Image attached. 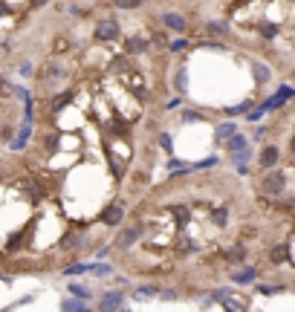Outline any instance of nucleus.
I'll return each mask as SVG.
<instances>
[{
    "mask_svg": "<svg viewBox=\"0 0 295 312\" xmlns=\"http://www.w3.org/2000/svg\"><path fill=\"white\" fill-rule=\"evenodd\" d=\"M127 52L130 55H145L148 52V41H142V38H130V41H127Z\"/></svg>",
    "mask_w": 295,
    "mask_h": 312,
    "instance_id": "nucleus-17",
    "label": "nucleus"
},
{
    "mask_svg": "<svg viewBox=\"0 0 295 312\" xmlns=\"http://www.w3.org/2000/svg\"><path fill=\"white\" fill-rule=\"evenodd\" d=\"M142 223H133V225H127V229H122V234H119V246H133V243L142 240Z\"/></svg>",
    "mask_w": 295,
    "mask_h": 312,
    "instance_id": "nucleus-7",
    "label": "nucleus"
},
{
    "mask_svg": "<svg viewBox=\"0 0 295 312\" xmlns=\"http://www.w3.org/2000/svg\"><path fill=\"white\" fill-rule=\"evenodd\" d=\"M243 148H249V139L243 133H234L232 139H226V151L229 153H237V151H243Z\"/></svg>",
    "mask_w": 295,
    "mask_h": 312,
    "instance_id": "nucleus-14",
    "label": "nucleus"
},
{
    "mask_svg": "<svg viewBox=\"0 0 295 312\" xmlns=\"http://www.w3.org/2000/svg\"><path fill=\"white\" fill-rule=\"evenodd\" d=\"M243 260H246V246L243 243H237V246L226 251V263H243Z\"/></svg>",
    "mask_w": 295,
    "mask_h": 312,
    "instance_id": "nucleus-15",
    "label": "nucleus"
},
{
    "mask_svg": "<svg viewBox=\"0 0 295 312\" xmlns=\"http://www.w3.org/2000/svg\"><path fill=\"white\" fill-rule=\"evenodd\" d=\"M119 312H133V309H125V306H122V309H119Z\"/></svg>",
    "mask_w": 295,
    "mask_h": 312,
    "instance_id": "nucleus-40",
    "label": "nucleus"
},
{
    "mask_svg": "<svg viewBox=\"0 0 295 312\" xmlns=\"http://www.w3.org/2000/svg\"><path fill=\"white\" fill-rule=\"evenodd\" d=\"M78 246H81V234H67V237L61 240V249H64V251L78 249Z\"/></svg>",
    "mask_w": 295,
    "mask_h": 312,
    "instance_id": "nucleus-24",
    "label": "nucleus"
},
{
    "mask_svg": "<svg viewBox=\"0 0 295 312\" xmlns=\"http://www.w3.org/2000/svg\"><path fill=\"white\" fill-rule=\"evenodd\" d=\"M162 23H165L171 32H188V20L182 18V15H177V12H165V15H162Z\"/></svg>",
    "mask_w": 295,
    "mask_h": 312,
    "instance_id": "nucleus-10",
    "label": "nucleus"
},
{
    "mask_svg": "<svg viewBox=\"0 0 295 312\" xmlns=\"http://www.w3.org/2000/svg\"><path fill=\"white\" fill-rule=\"evenodd\" d=\"M269 263H272V266H284V263H289V243H278V246H272V249H269Z\"/></svg>",
    "mask_w": 295,
    "mask_h": 312,
    "instance_id": "nucleus-9",
    "label": "nucleus"
},
{
    "mask_svg": "<svg viewBox=\"0 0 295 312\" xmlns=\"http://www.w3.org/2000/svg\"><path fill=\"white\" fill-rule=\"evenodd\" d=\"M159 289L162 286L156 283H142L139 289H133V301H153V298H159Z\"/></svg>",
    "mask_w": 295,
    "mask_h": 312,
    "instance_id": "nucleus-11",
    "label": "nucleus"
},
{
    "mask_svg": "<svg viewBox=\"0 0 295 312\" xmlns=\"http://www.w3.org/2000/svg\"><path fill=\"white\" fill-rule=\"evenodd\" d=\"M44 3H49V0H29V6H32V9H38V6H44Z\"/></svg>",
    "mask_w": 295,
    "mask_h": 312,
    "instance_id": "nucleus-38",
    "label": "nucleus"
},
{
    "mask_svg": "<svg viewBox=\"0 0 295 312\" xmlns=\"http://www.w3.org/2000/svg\"><path fill=\"white\" fill-rule=\"evenodd\" d=\"M67 289H70V295H72V298H78V301H90V298H93V289H90L87 283H78V280L70 283Z\"/></svg>",
    "mask_w": 295,
    "mask_h": 312,
    "instance_id": "nucleus-13",
    "label": "nucleus"
},
{
    "mask_svg": "<svg viewBox=\"0 0 295 312\" xmlns=\"http://www.w3.org/2000/svg\"><path fill=\"white\" fill-rule=\"evenodd\" d=\"M159 298H165V301H174V298H177V289H159Z\"/></svg>",
    "mask_w": 295,
    "mask_h": 312,
    "instance_id": "nucleus-34",
    "label": "nucleus"
},
{
    "mask_svg": "<svg viewBox=\"0 0 295 312\" xmlns=\"http://www.w3.org/2000/svg\"><path fill=\"white\" fill-rule=\"evenodd\" d=\"M23 148H26V139H23V136H15L9 142V151H23Z\"/></svg>",
    "mask_w": 295,
    "mask_h": 312,
    "instance_id": "nucleus-30",
    "label": "nucleus"
},
{
    "mask_svg": "<svg viewBox=\"0 0 295 312\" xmlns=\"http://www.w3.org/2000/svg\"><path fill=\"white\" fill-rule=\"evenodd\" d=\"M214 298L223 303V309H229V312H249V298H243V295L232 292V289H217Z\"/></svg>",
    "mask_w": 295,
    "mask_h": 312,
    "instance_id": "nucleus-2",
    "label": "nucleus"
},
{
    "mask_svg": "<svg viewBox=\"0 0 295 312\" xmlns=\"http://www.w3.org/2000/svg\"><path fill=\"white\" fill-rule=\"evenodd\" d=\"M177 104H182V98H171V101H168V104H165V107H168V110H174V107H177Z\"/></svg>",
    "mask_w": 295,
    "mask_h": 312,
    "instance_id": "nucleus-37",
    "label": "nucleus"
},
{
    "mask_svg": "<svg viewBox=\"0 0 295 312\" xmlns=\"http://www.w3.org/2000/svg\"><path fill=\"white\" fill-rule=\"evenodd\" d=\"M237 133V122H223V125H217V139L223 142V139H232Z\"/></svg>",
    "mask_w": 295,
    "mask_h": 312,
    "instance_id": "nucleus-16",
    "label": "nucleus"
},
{
    "mask_svg": "<svg viewBox=\"0 0 295 312\" xmlns=\"http://www.w3.org/2000/svg\"><path fill=\"white\" fill-rule=\"evenodd\" d=\"M6 12H9V9H6V3H3V0H0V18H3V15H6Z\"/></svg>",
    "mask_w": 295,
    "mask_h": 312,
    "instance_id": "nucleus-39",
    "label": "nucleus"
},
{
    "mask_svg": "<svg viewBox=\"0 0 295 312\" xmlns=\"http://www.w3.org/2000/svg\"><path fill=\"white\" fill-rule=\"evenodd\" d=\"M122 220H125V205L122 203H113L104 208V214H101V223L104 225H122Z\"/></svg>",
    "mask_w": 295,
    "mask_h": 312,
    "instance_id": "nucleus-6",
    "label": "nucleus"
},
{
    "mask_svg": "<svg viewBox=\"0 0 295 312\" xmlns=\"http://www.w3.org/2000/svg\"><path fill=\"white\" fill-rule=\"evenodd\" d=\"M281 159V151H278V145H263V151H260V168L263 171H272Z\"/></svg>",
    "mask_w": 295,
    "mask_h": 312,
    "instance_id": "nucleus-8",
    "label": "nucleus"
},
{
    "mask_svg": "<svg viewBox=\"0 0 295 312\" xmlns=\"http://www.w3.org/2000/svg\"><path fill=\"white\" fill-rule=\"evenodd\" d=\"M252 107H255V101L249 98V101H243V104H237V107H229L226 113H229V116H237V113H249Z\"/></svg>",
    "mask_w": 295,
    "mask_h": 312,
    "instance_id": "nucleus-26",
    "label": "nucleus"
},
{
    "mask_svg": "<svg viewBox=\"0 0 295 312\" xmlns=\"http://www.w3.org/2000/svg\"><path fill=\"white\" fill-rule=\"evenodd\" d=\"M281 289H284V283H260L258 286V292H263V295H275V292H281Z\"/></svg>",
    "mask_w": 295,
    "mask_h": 312,
    "instance_id": "nucleus-28",
    "label": "nucleus"
},
{
    "mask_svg": "<svg viewBox=\"0 0 295 312\" xmlns=\"http://www.w3.org/2000/svg\"><path fill=\"white\" fill-rule=\"evenodd\" d=\"M211 223H214L217 229H226V225H229V208H217L214 214H211Z\"/></svg>",
    "mask_w": 295,
    "mask_h": 312,
    "instance_id": "nucleus-20",
    "label": "nucleus"
},
{
    "mask_svg": "<svg viewBox=\"0 0 295 312\" xmlns=\"http://www.w3.org/2000/svg\"><path fill=\"white\" fill-rule=\"evenodd\" d=\"M260 32H263L266 38H275L278 35V26H275V23H272V26H260Z\"/></svg>",
    "mask_w": 295,
    "mask_h": 312,
    "instance_id": "nucleus-35",
    "label": "nucleus"
},
{
    "mask_svg": "<svg viewBox=\"0 0 295 312\" xmlns=\"http://www.w3.org/2000/svg\"><path fill=\"white\" fill-rule=\"evenodd\" d=\"M96 41L98 44H108V41H116L119 38V23L116 20H110V18H104V20H98L96 23Z\"/></svg>",
    "mask_w": 295,
    "mask_h": 312,
    "instance_id": "nucleus-5",
    "label": "nucleus"
},
{
    "mask_svg": "<svg viewBox=\"0 0 295 312\" xmlns=\"http://www.w3.org/2000/svg\"><path fill=\"white\" fill-rule=\"evenodd\" d=\"M177 90H179V93H185V70L177 72Z\"/></svg>",
    "mask_w": 295,
    "mask_h": 312,
    "instance_id": "nucleus-32",
    "label": "nucleus"
},
{
    "mask_svg": "<svg viewBox=\"0 0 295 312\" xmlns=\"http://www.w3.org/2000/svg\"><path fill=\"white\" fill-rule=\"evenodd\" d=\"M232 280H234V283H240V286L255 283V280H258V269H252L249 263H246V269H240V272H232Z\"/></svg>",
    "mask_w": 295,
    "mask_h": 312,
    "instance_id": "nucleus-12",
    "label": "nucleus"
},
{
    "mask_svg": "<svg viewBox=\"0 0 295 312\" xmlns=\"http://www.w3.org/2000/svg\"><path fill=\"white\" fill-rule=\"evenodd\" d=\"M122 306H125V292H122V289L104 292L98 298V312H119Z\"/></svg>",
    "mask_w": 295,
    "mask_h": 312,
    "instance_id": "nucleus-4",
    "label": "nucleus"
},
{
    "mask_svg": "<svg viewBox=\"0 0 295 312\" xmlns=\"http://www.w3.org/2000/svg\"><path fill=\"white\" fill-rule=\"evenodd\" d=\"M61 78H64V64H58V61H46L44 67L38 70V81H41V87H55Z\"/></svg>",
    "mask_w": 295,
    "mask_h": 312,
    "instance_id": "nucleus-3",
    "label": "nucleus"
},
{
    "mask_svg": "<svg viewBox=\"0 0 295 312\" xmlns=\"http://www.w3.org/2000/svg\"><path fill=\"white\" fill-rule=\"evenodd\" d=\"M232 156H234V162H237V165H246V162H252V148H243V151L232 153Z\"/></svg>",
    "mask_w": 295,
    "mask_h": 312,
    "instance_id": "nucleus-27",
    "label": "nucleus"
},
{
    "mask_svg": "<svg viewBox=\"0 0 295 312\" xmlns=\"http://www.w3.org/2000/svg\"><path fill=\"white\" fill-rule=\"evenodd\" d=\"M252 70H255V75H258V84H263V81H269V75H272V72H269V67H263V64H258V61H252Z\"/></svg>",
    "mask_w": 295,
    "mask_h": 312,
    "instance_id": "nucleus-23",
    "label": "nucleus"
},
{
    "mask_svg": "<svg viewBox=\"0 0 295 312\" xmlns=\"http://www.w3.org/2000/svg\"><path fill=\"white\" fill-rule=\"evenodd\" d=\"M90 272L98 275V277H110L113 275V266H110V263H90Z\"/></svg>",
    "mask_w": 295,
    "mask_h": 312,
    "instance_id": "nucleus-22",
    "label": "nucleus"
},
{
    "mask_svg": "<svg viewBox=\"0 0 295 312\" xmlns=\"http://www.w3.org/2000/svg\"><path fill=\"white\" fill-rule=\"evenodd\" d=\"M0 312H12V309H0Z\"/></svg>",
    "mask_w": 295,
    "mask_h": 312,
    "instance_id": "nucleus-42",
    "label": "nucleus"
},
{
    "mask_svg": "<svg viewBox=\"0 0 295 312\" xmlns=\"http://www.w3.org/2000/svg\"><path fill=\"white\" fill-rule=\"evenodd\" d=\"M116 9H122V12H133V9H139L142 6V0H110Z\"/></svg>",
    "mask_w": 295,
    "mask_h": 312,
    "instance_id": "nucleus-21",
    "label": "nucleus"
},
{
    "mask_svg": "<svg viewBox=\"0 0 295 312\" xmlns=\"http://www.w3.org/2000/svg\"><path fill=\"white\" fill-rule=\"evenodd\" d=\"M87 306L84 301H78V298H64L61 301V312H81Z\"/></svg>",
    "mask_w": 295,
    "mask_h": 312,
    "instance_id": "nucleus-19",
    "label": "nucleus"
},
{
    "mask_svg": "<svg viewBox=\"0 0 295 312\" xmlns=\"http://www.w3.org/2000/svg\"><path fill=\"white\" fill-rule=\"evenodd\" d=\"M168 49L171 52H182V49H188V41L185 38H177V41H171L168 44Z\"/></svg>",
    "mask_w": 295,
    "mask_h": 312,
    "instance_id": "nucleus-29",
    "label": "nucleus"
},
{
    "mask_svg": "<svg viewBox=\"0 0 295 312\" xmlns=\"http://www.w3.org/2000/svg\"><path fill=\"white\" fill-rule=\"evenodd\" d=\"M200 119H203V113H182V116H179V122H182V125H188V122H200Z\"/></svg>",
    "mask_w": 295,
    "mask_h": 312,
    "instance_id": "nucleus-31",
    "label": "nucleus"
},
{
    "mask_svg": "<svg viewBox=\"0 0 295 312\" xmlns=\"http://www.w3.org/2000/svg\"><path fill=\"white\" fill-rule=\"evenodd\" d=\"M81 312H93V309H87V306H84V309H81Z\"/></svg>",
    "mask_w": 295,
    "mask_h": 312,
    "instance_id": "nucleus-41",
    "label": "nucleus"
},
{
    "mask_svg": "<svg viewBox=\"0 0 295 312\" xmlns=\"http://www.w3.org/2000/svg\"><path fill=\"white\" fill-rule=\"evenodd\" d=\"M226 32H229V26H226V23H220V20H208V23H206V35L223 38Z\"/></svg>",
    "mask_w": 295,
    "mask_h": 312,
    "instance_id": "nucleus-18",
    "label": "nucleus"
},
{
    "mask_svg": "<svg viewBox=\"0 0 295 312\" xmlns=\"http://www.w3.org/2000/svg\"><path fill=\"white\" fill-rule=\"evenodd\" d=\"M260 194H266V196H284L286 194V171H266L263 174V179H260Z\"/></svg>",
    "mask_w": 295,
    "mask_h": 312,
    "instance_id": "nucleus-1",
    "label": "nucleus"
},
{
    "mask_svg": "<svg viewBox=\"0 0 295 312\" xmlns=\"http://www.w3.org/2000/svg\"><path fill=\"white\" fill-rule=\"evenodd\" d=\"M84 272H90V263H72V266H64V275H67V277L84 275Z\"/></svg>",
    "mask_w": 295,
    "mask_h": 312,
    "instance_id": "nucleus-25",
    "label": "nucleus"
},
{
    "mask_svg": "<svg viewBox=\"0 0 295 312\" xmlns=\"http://www.w3.org/2000/svg\"><path fill=\"white\" fill-rule=\"evenodd\" d=\"M61 49L67 52V49H70V41H64V38H58V41H55V55L61 52Z\"/></svg>",
    "mask_w": 295,
    "mask_h": 312,
    "instance_id": "nucleus-33",
    "label": "nucleus"
},
{
    "mask_svg": "<svg viewBox=\"0 0 295 312\" xmlns=\"http://www.w3.org/2000/svg\"><path fill=\"white\" fill-rule=\"evenodd\" d=\"M159 142H162V148H165L168 153L174 151V148H171V136H168V133H159Z\"/></svg>",
    "mask_w": 295,
    "mask_h": 312,
    "instance_id": "nucleus-36",
    "label": "nucleus"
}]
</instances>
